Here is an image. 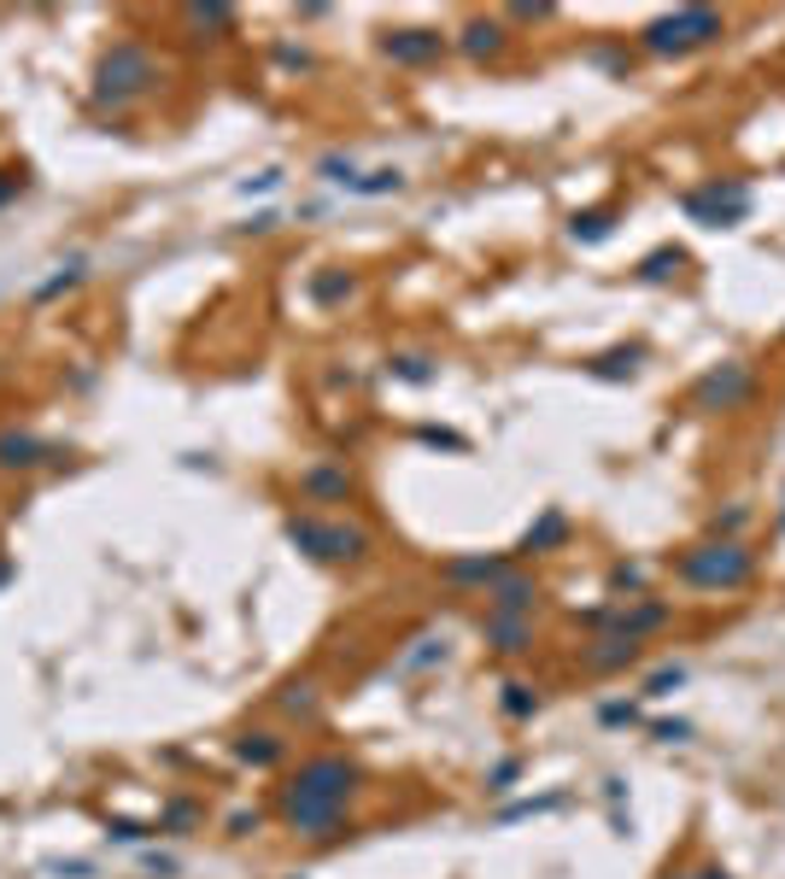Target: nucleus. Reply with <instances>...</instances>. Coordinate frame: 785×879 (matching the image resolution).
<instances>
[{"instance_id":"1","label":"nucleus","mask_w":785,"mask_h":879,"mask_svg":"<svg viewBox=\"0 0 785 879\" xmlns=\"http://www.w3.org/2000/svg\"><path fill=\"white\" fill-rule=\"evenodd\" d=\"M358 792V762L347 757H311L288 774L281 786V821L293 827L300 839H340L347 833V804Z\"/></svg>"},{"instance_id":"2","label":"nucleus","mask_w":785,"mask_h":879,"mask_svg":"<svg viewBox=\"0 0 785 879\" xmlns=\"http://www.w3.org/2000/svg\"><path fill=\"white\" fill-rule=\"evenodd\" d=\"M153 83H159V59H153L147 41H112L100 53V65H94V100L100 106H130L141 100Z\"/></svg>"},{"instance_id":"3","label":"nucleus","mask_w":785,"mask_h":879,"mask_svg":"<svg viewBox=\"0 0 785 879\" xmlns=\"http://www.w3.org/2000/svg\"><path fill=\"white\" fill-rule=\"evenodd\" d=\"M680 580L698 592H739L750 575H757V552L745 540H703L692 552H680Z\"/></svg>"},{"instance_id":"4","label":"nucleus","mask_w":785,"mask_h":879,"mask_svg":"<svg viewBox=\"0 0 785 879\" xmlns=\"http://www.w3.org/2000/svg\"><path fill=\"white\" fill-rule=\"evenodd\" d=\"M727 36V19H721L715 7H680V12H663V19H651L645 29H639V47L656 59H680V53H692V47H710Z\"/></svg>"},{"instance_id":"5","label":"nucleus","mask_w":785,"mask_h":879,"mask_svg":"<svg viewBox=\"0 0 785 879\" xmlns=\"http://www.w3.org/2000/svg\"><path fill=\"white\" fill-rule=\"evenodd\" d=\"M288 540L317 563H358L370 557V533L358 522H323V516H288Z\"/></svg>"},{"instance_id":"6","label":"nucleus","mask_w":785,"mask_h":879,"mask_svg":"<svg viewBox=\"0 0 785 879\" xmlns=\"http://www.w3.org/2000/svg\"><path fill=\"white\" fill-rule=\"evenodd\" d=\"M674 610L663 599H627V604H599L587 610V627H599V634H621V639H645L656 627H668Z\"/></svg>"},{"instance_id":"7","label":"nucleus","mask_w":785,"mask_h":879,"mask_svg":"<svg viewBox=\"0 0 785 879\" xmlns=\"http://www.w3.org/2000/svg\"><path fill=\"white\" fill-rule=\"evenodd\" d=\"M745 212H750L745 182H710V188H692V194H686V217L703 229H733V224H745Z\"/></svg>"},{"instance_id":"8","label":"nucleus","mask_w":785,"mask_h":879,"mask_svg":"<svg viewBox=\"0 0 785 879\" xmlns=\"http://www.w3.org/2000/svg\"><path fill=\"white\" fill-rule=\"evenodd\" d=\"M750 399V364H715L703 382L692 387V405L698 411H739V405Z\"/></svg>"},{"instance_id":"9","label":"nucleus","mask_w":785,"mask_h":879,"mask_svg":"<svg viewBox=\"0 0 785 879\" xmlns=\"http://www.w3.org/2000/svg\"><path fill=\"white\" fill-rule=\"evenodd\" d=\"M498 575H510V557L505 552H463V557H446L439 563V580L446 587H493Z\"/></svg>"},{"instance_id":"10","label":"nucleus","mask_w":785,"mask_h":879,"mask_svg":"<svg viewBox=\"0 0 785 879\" xmlns=\"http://www.w3.org/2000/svg\"><path fill=\"white\" fill-rule=\"evenodd\" d=\"M533 604H540V580L522 575V569L498 575L493 587H486V610H493V616H533Z\"/></svg>"},{"instance_id":"11","label":"nucleus","mask_w":785,"mask_h":879,"mask_svg":"<svg viewBox=\"0 0 785 879\" xmlns=\"http://www.w3.org/2000/svg\"><path fill=\"white\" fill-rule=\"evenodd\" d=\"M300 493L311 498V505H347V498L358 493V481H352L347 463H311L300 475Z\"/></svg>"},{"instance_id":"12","label":"nucleus","mask_w":785,"mask_h":879,"mask_svg":"<svg viewBox=\"0 0 785 879\" xmlns=\"http://www.w3.org/2000/svg\"><path fill=\"white\" fill-rule=\"evenodd\" d=\"M47 458H59V446H47L29 429H0V469L7 475H24V469H41Z\"/></svg>"},{"instance_id":"13","label":"nucleus","mask_w":785,"mask_h":879,"mask_svg":"<svg viewBox=\"0 0 785 879\" xmlns=\"http://www.w3.org/2000/svg\"><path fill=\"white\" fill-rule=\"evenodd\" d=\"M382 53L392 65H428L446 53V36L439 29H392V36H382Z\"/></svg>"},{"instance_id":"14","label":"nucleus","mask_w":785,"mask_h":879,"mask_svg":"<svg viewBox=\"0 0 785 879\" xmlns=\"http://www.w3.org/2000/svg\"><path fill=\"white\" fill-rule=\"evenodd\" d=\"M481 634H486V646H493L498 657H522V651H533V616H493V610H486Z\"/></svg>"},{"instance_id":"15","label":"nucleus","mask_w":785,"mask_h":879,"mask_svg":"<svg viewBox=\"0 0 785 879\" xmlns=\"http://www.w3.org/2000/svg\"><path fill=\"white\" fill-rule=\"evenodd\" d=\"M639 663V639H621V634H599L587 646V669L592 674H616V669H633Z\"/></svg>"},{"instance_id":"16","label":"nucleus","mask_w":785,"mask_h":879,"mask_svg":"<svg viewBox=\"0 0 785 879\" xmlns=\"http://www.w3.org/2000/svg\"><path fill=\"white\" fill-rule=\"evenodd\" d=\"M505 41L510 36H505V24H498V19H469L458 47H463L469 59H498V53H505Z\"/></svg>"},{"instance_id":"17","label":"nucleus","mask_w":785,"mask_h":879,"mask_svg":"<svg viewBox=\"0 0 785 879\" xmlns=\"http://www.w3.org/2000/svg\"><path fill=\"white\" fill-rule=\"evenodd\" d=\"M234 757L253 762V768H276L281 762V739L276 733H241V739H234Z\"/></svg>"},{"instance_id":"18","label":"nucleus","mask_w":785,"mask_h":879,"mask_svg":"<svg viewBox=\"0 0 785 879\" xmlns=\"http://www.w3.org/2000/svg\"><path fill=\"white\" fill-rule=\"evenodd\" d=\"M563 540H569V516H563V510H545L540 528H528L522 552H552V545H563Z\"/></svg>"},{"instance_id":"19","label":"nucleus","mask_w":785,"mask_h":879,"mask_svg":"<svg viewBox=\"0 0 785 879\" xmlns=\"http://www.w3.org/2000/svg\"><path fill=\"white\" fill-rule=\"evenodd\" d=\"M281 710H288L293 721H317V710H323L317 686H311V681H288V686H281Z\"/></svg>"},{"instance_id":"20","label":"nucleus","mask_w":785,"mask_h":879,"mask_svg":"<svg viewBox=\"0 0 785 879\" xmlns=\"http://www.w3.org/2000/svg\"><path fill=\"white\" fill-rule=\"evenodd\" d=\"M188 827H200V804L194 797H170L159 809V833H188Z\"/></svg>"},{"instance_id":"21","label":"nucleus","mask_w":785,"mask_h":879,"mask_svg":"<svg viewBox=\"0 0 785 879\" xmlns=\"http://www.w3.org/2000/svg\"><path fill=\"white\" fill-rule=\"evenodd\" d=\"M498 703H505V715H510V721H533V710H540V693H533L528 681H510Z\"/></svg>"},{"instance_id":"22","label":"nucleus","mask_w":785,"mask_h":879,"mask_svg":"<svg viewBox=\"0 0 785 879\" xmlns=\"http://www.w3.org/2000/svg\"><path fill=\"white\" fill-rule=\"evenodd\" d=\"M182 19L194 24V29H229V24H234V7H224V0L200 7V0H194V7H182Z\"/></svg>"},{"instance_id":"23","label":"nucleus","mask_w":785,"mask_h":879,"mask_svg":"<svg viewBox=\"0 0 785 879\" xmlns=\"http://www.w3.org/2000/svg\"><path fill=\"white\" fill-rule=\"evenodd\" d=\"M609 217H616V212H575L569 217V234H575V241H604V234H609Z\"/></svg>"},{"instance_id":"24","label":"nucleus","mask_w":785,"mask_h":879,"mask_svg":"<svg viewBox=\"0 0 785 879\" xmlns=\"http://www.w3.org/2000/svg\"><path fill=\"white\" fill-rule=\"evenodd\" d=\"M352 288H358V281H352L347 270H335V276H317V281H311V293H317L323 305H335V300H352Z\"/></svg>"},{"instance_id":"25","label":"nucleus","mask_w":785,"mask_h":879,"mask_svg":"<svg viewBox=\"0 0 785 879\" xmlns=\"http://www.w3.org/2000/svg\"><path fill=\"white\" fill-rule=\"evenodd\" d=\"M599 375H609V382H633V370H639V347H627V352H609V358H599V364H592Z\"/></svg>"},{"instance_id":"26","label":"nucleus","mask_w":785,"mask_h":879,"mask_svg":"<svg viewBox=\"0 0 785 879\" xmlns=\"http://www.w3.org/2000/svg\"><path fill=\"white\" fill-rule=\"evenodd\" d=\"M674 270H680V253H674V246H663V253H651L645 264H639V276H645V281H668Z\"/></svg>"},{"instance_id":"27","label":"nucleus","mask_w":785,"mask_h":879,"mask_svg":"<svg viewBox=\"0 0 785 879\" xmlns=\"http://www.w3.org/2000/svg\"><path fill=\"white\" fill-rule=\"evenodd\" d=\"M399 188H404V177H399V170H370V177H358V194H399Z\"/></svg>"},{"instance_id":"28","label":"nucleus","mask_w":785,"mask_h":879,"mask_svg":"<svg viewBox=\"0 0 785 879\" xmlns=\"http://www.w3.org/2000/svg\"><path fill=\"white\" fill-rule=\"evenodd\" d=\"M317 170H323V182H340V188H358V170H352V159H340V153H328V159H323Z\"/></svg>"},{"instance_id":"29","label":"nucleus","mask_w":785,"mask_h":879,"mask_svg":"<svg viewBox=\"0 0 785 879\" xmlns=\"http://www.w3.org/2000/svg\"><path fill=\"white\" fill-rule=\"evenodd\" d=\"M674 686H686V669L680 663H668V669H656L651 681H645V693L651 698H663V693H674Z\"/></svg>"},{"instance_id":"30","label":"nucleus","mask_w":785,"mask_h":879,"mask_svg":"<svg viewBox=\"0 0 785 879\" xmlns=\"http://www.w3.org/2000/svg\"><path fill=\"white\" fill-rule=\"evenodd\" d=\"M76 281H83V258H71L65 270H59L53 281H47V288L36 293V300H53V293H65V288H76Z\"/></svg>"},{"instance_id":"31","label":"nucleus","mask_w":785,"mask_h":879,"mask_svg":"<svg viewBox=\"0 0 785 879\" xmlns=\"http://www.w3.org/2000/svg\"><path fill=\"white\" fill-rule=\"evenodd\" d=\"M434 657H446V646H439V639H416V651H404L399 669H422V663H434Z\"/></svg>"},{"instance_id":"32","label":"nucleus","mask_w":785,"mask_h":879,"mask_svg":"<svg viewBox=\"0 0 785 879\" xmlns=\"http://www.w3.org/2000/svg\"><path fill=\"white\" fill-rule=\"evenodd\" d=\"M516 774H522V762L505 757V762L493 768V774H486V792H510V786H516Z\"/></svg>"},{"instance_id":"33","label":"nucleus","mask_w":785,"mask_h":879,"mask_svg":"<svg viewBox=\"0 0 785 879\" xmlns=\"http://www.w3.org/2000/svg\"><path fill=\"white\" fill-rule=\"evenodd\" d=\"M422 446H446V451H469V440H463V434H451V429H422Z\"/></svg>"},{"instance_id":"34","label":"nucleus","mask_w":785,"mask_h":879,"mask_svg":"<svg viewBox=\"0 0 785 879\" xmlns=\"http://www.w3.org/2000/svg\"><path fill=\"white\" fill-rule=\"evenodd\" d=\"M392 370L404 375V382H434V370H428V358H392Z\"/></svg>"},{"instance_id":"35","label":"nucleus","mask_w":785,"mask_h":879,"mask_svg":"<svg viewBox=\"0 0 785 879\" xmlns=\"http://www.w3.org/2000/svg\"><path fill=\"white\" fill-rule=\"evenodd\" d=\"M258 821H264L258 809H253V815L241 809V815H229V833H234V839H246V833H258Z\"/></svg>"},{"instance_id":"36","label":"nucleus","mask_w":785,"mask_h":879,"mask_svg":"<svg viewBox=\"0 0 785 879\" xmlns=\"http://www.w3.org/2000/svg\"><path fill=\"white\" fill-rule=\"evenodd\" d=\"M604 721L621 727V721H639V703H604Z\"/></svg>"},{"instance_id":"37","label":"nucleus","mask_w":785,"mask_h":879,"mask_svg":"<svg viewBox=\"0 0 785 879\" xmlns=\"http://www.w3.org/2000/svg\"><path fill=\"white\" fill-rule=\"evenodd\" d=\"M686 733H692V727H686V721H656V739H663V745H680Z\"/></svg>"},{"instance_id":"38","label":"nucleus","mask_w":785,"mask_h":879,"mask_svg":"<svg viewBox=\"0 0 785 879\" xmlns=\"http://www.w3.org/2000/svg\"><path fill=\"white\" fill-rule=\"evenodd\" d=\"M609 587H639V569L633 563H616V569H609Z\"/></svg>"},{"instance_id":"39","label":"nucleus","mask_w":785,"mask_h":879,"mask_svg":"<svg viewBox=\"0 0 785 879\" xmlns=\"http://www.w3.org/2000/svg\"><path fill=\"white\" fill-rule=\"evenodd\" d=\"M112 839L135 844V839H147V827H135V821H112Z\"/></svg>"},{"instance_id":"40","label":"nucleus","mask_w":785,"mask_h":879,"mask_svg":"<svg viewBox=\"0 0 785 879\" xmlns=\"http://www.w3.org/2000/svg\"><path fill=\"white\" fill-rule=\"evenodd\" d=\"M276 182H281V170H264V177H253V182H246V194H253V188H258V194H270Z\"/></svg>"},{"instance_id":"41","label":"nucleus","mask_w":785,"mask_h":879,"mask_svg":"<svg viewBox=\"0 0 785 879\" xmlns=\"http://www.w3.org/2000/svg\"><path fill=\"white\" fill-rule=\"evenodd\" d=\"M19 188H24L19 177H0V206H7V200H19Z\"/></svg>"},{"instance_id":"42","label":"nucleus","mask_w":785,"mask_h":879,"mask_svg":"<svg viewBox=\"0 0 785 879\" xmlns=\"http://www.w3.org/2000/svg\"><path fill=\"white\" fill-rule=\"evenodd\" d=\"M692 879H727V874H721V868H703V874H692Z\"/></svg>"}]
</instances>
